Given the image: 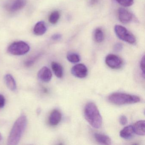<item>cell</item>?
I'll use <instances>...</instances> for the list:
<instances>
[{"instance_id":"obj_1","label":"cell","mask_w":145,"mask_h":145,"mask_svg":"<svg viewBox=\"0 0 145 145\" xmlns=\"http://www.w3.org/2000/svg\"><path fill=\"white\" fill-rule=\"evenodd\" d=\"M27 120L24 114L21 115L14 123L11 130L7 140L9 145H17L25 131Z\"/></svg>"},{"instance_id":"obj_2","label":"cell","mask_w":145,"mask_h":145,"mask_svg":"<svg viewBox=\"0 0 145 145\" xmlns=\"http://www.w3.org/2000/svg\"><path fill=\"white\" fill-rule=\"evenodd\" d=\"M84 115L86 121L95 129H99L102 125V118L96 105L92 102L86 104Z\"/></svg>"},{"instance_id":"obj_3","label":"cell","mask_w":145,"mask_h":145,"mask_svg":"<svg viewBox=\"0 0 145 145\" xmlns=\"http://www.w3.org/2000/svg\"><path fill=\"white\" fill-rule=\"evenodd\" d=\"M110 102L117 105L137 103L140 101V98L137 96L121 92H115L108 96Z\"/></svg>"},{"instance_id":"obj_4","label":"cell","mask_w":145,"mask_h":145,"mask_svg":"<svg viewBox=\"0 0 145 145\" xmlns=\"http://www.w3.org/2000/svg\"><path fill=\"white\" fill-rule=\"evenodd\" d=\"M30 47L26 42L17 41L12 44L8 48L9 53L14 56H22L29 52Z\"/></svg>"},{"instance_id":"obj_5","label":"cell","mask_w":145,"mask_h":145,"mask_svg":"<svg viewBox=\"0 0 145 145\" xmlns=\"http://www.w3.org/2000/svg\"><path fill=\"white\" fill-rule=\"evenodd\" d=\"M114 29L116 35L120 39L130 44L135 43V37L124 27L120 25H115Z\"/></svg>"},{"instance_id":"obj_6","label":"cell","mask_w":145,"mask_h":145,"mask_svg":"<svg viewBox=\"0 0 145 145\" xmlns=\"http://www.w3.org/2000/svg\"><path fill=\"white\" fill-rule=\"evenodd\" d=\"M106 64L109 67L113 69L119 68L122 66V61L118 56L113 54H109L105 59Z\"/></svg>"},{"instance_id":"obj_7","label":"cell","mask_w":145,"mask_h":145,"mask_svg":"<svg viewBox=\"0 0 145 145\" xmlns=\"http://www.w3.org/2000/svg\"><path fill=\"white\" fill-rule=\"evenodd\" d=\"M72 74L78 78H85L88 74V69L85 65L81 63L78 64L73 67L71 70Z\"/></svg>"},{"instance_id":"obj_8","label":"cell","mask_w":145,"mask_h":145,"mask_svg":"<svg viewBox=\"0 0 145 145\" xmlns=\"http://www.w3.org/2000/svg\"><path fill=\"white\" fill-rule=\"evenodd\" d=\"M119 20L123 24H128L133 19V15L128 10L120 8L118 10Z\"/></svg>"},{"instance_id":"obj_9","label":"cell","mask_w":145,"mask_h":145,"mask_svg":"<svg viewBox=\"0 0 145 145\" xmlns=\"http://www.w3.org/2000/svg\"><path fill=\"white\" fill-rule=\"evenodd\" d=\"M38 78L44 82L50 81L52 78V73L49 68L44 67L41 69L38 72Z\"/></svg>"},{"instance_id":"obj_10","label":"cell","mask_w":145,"mask_h":145,"mask_svg":"<svg viewBox=\"0 0 145 145\" xmlns=\"http://www.w3.org/2000/svg\"><path fill=\"white\" fill-rule=\"evenodd\" d=\"M62 118L61 113L57 109L52 111L49 117V123L52 126L57 125L61 122Z\"/></svg>"},{"instance_id":"obj_11","label":"cell","mask_w":145,"mask_h":145,"mask_svg":"<svg viewBox=\"0 0 145 145\" xmlns=\"http://www.w3.org/2000/svg\"><path fill=\"white\" fill-rule=\"evenodd\" d=\"M134 133L139 135L144 136L145 135V121L139 120L136 122L132 125Z\"/></svg>"},{"instance_id":"obj_12","label":"cell","mask_w":145,"mask_h":145,"mask_svg":"<svg viewBox=\"0 0 145 145\" xmlns=\"http://www.w3.org/2000/svg\"><path fill=\"white\" fill-rule=\"evenodd\" d=\"M5 80L7 87L12 91H15L17 89L16 83L15 79L11 74H6L5 76Z\"/></svg>"},{"instance_id":"obj_13","label":"cell","mask_w":145,"mask_h":145,"mask_svg":"<svg viewBox=\"0 0 145 145\" xmlns=\"http://www.w3.org/2000/svg\"><path fill=\"white\" fill-rule=\"evenodd\" d=\"M97 142L103 145H111V140L108 136L100 133H95L94 135Z\"/></svg>"},{"instance_id":"obj_14","label":"cell","mask_w":145,"mask_h":145,"mask_svg":"<svg viewBox=\"0 0 145 145\" xmlns=\"http://www.w3.org/2000/svg\"><path fill=\"white\" fill-rule=\"evenodd\" d=\"M134 131L132 125H129L124 128L120 133V135L125 139H130L133 136Z\"/></svg>"},{"instance_id":"obj_15","label":"cell","mask_w":145,"mask_h":145,"mask_svg":"<svg viewBox=\"0 0 145 145\" xmlns=\"http://www.w3.org/2000/svg\"><path fill=\"white\" fill-rule=\"evenodd\" d=\"M47 29L45 24L43 22L37 23L34 28V33L37 35H42L45 33Z\"/></svg>"},{"instance_id":"obj_16","label":"cell","mask_w":145,"mask_h":145,"mask_svg":"<svg viewBox=\"0 0 145 145\" xmlns=\"http://www.w3.org/2000/svg\"><path fill=\"white\" fill-rule=\"evenodd\" d=\"M25 5V0H15L10 6V10L11 11H16L23 8Z\"/></svg>"},{"instance_id":"obj_17","label":"cell","mask_w":145,"mask_h":145,"mask_svg":"<svg viewBox=\"0 0 145 145\" xmlns=\"http://www.w3.org/2000/svg\"><path fill=\"white\" fill-rule=\"evenodd\" d=\"M52 70L57 77L61 78L63 75V69L61 64L56 62H53L51 64Z\"/></svg>"},{"instance_id":"obj_18","label":"cell","mask_w":145,"mask_h":145,"mask_svg":"<svg viewBox=\"0 0 145 145\" xmlns=\"http://www.w3.org/2000/svg\"><path fill=\"white\" fill-rule=\"evenodd\" d=\"M94 38L97 43H100L103 41L104 39V34L101 29L97 28L95 30Z\"/></svg>"},{"instance_id":"obj_19","label":"cell","mask_w":145,"mask_h":145,"mask_svg":"<svg viewBox=\"0 0 145 145\" xmlns=\"http://www.w3.org/2000/svg\"><path fill=\"white\" fill-rule=\"evenodd\" d=\"M60 17V14L59 12L55 11L53 12L49 17V22L52 24H56L58 22Z\"/></svg>"},{"instance_id":"obj_20","label":"cell","mask_w":145,"mask_h":145,"mask_svg":"<svg viewBox=\"0 0 145 145\" xmlns=\"http://www.w3.org/2000/svg\"><path fill=\"white\" fill-rule=\"evenodd\" d=\"M67 57L69 61L72 63H77L80 61L79 56L76 53H69Z\"/></svg>"},{"instance_id":"obj_21","label":"cell","mask_w":145,"mask_h":145,"mask_svg":"<svg viewBox=\"0 0 145 145\" xmlns=\"http://www.w3.org/2000/svg\"><path fill=\"white\" fill-rule=\"evenodd\" d=\"M40 56V54H39L29 58L28 59H27V60L25 61V66L27 67H30L32 66L33 64H34L39 59Z\"/></svg>"},{"instance_id":"obj_22","label":"cell","mask_w":145,"mask_h":145,"mask_svg":"<svg viewBox=\"0 0 145 145\" xmlns=\"http://www.w3.org/2000/svg\"><path fill=\"white\" fill-rule=\"evenodd\" d=\"M116 1L125 7L131 6L134 4V0H116Z\"/></svg>"},{"instance_id":"obj_23","label":"cell","mask_w":145,"mask_h":145,"mask_svg":"<svg viewBox=\"0 0 145 145\" xmlns=\"http://www.w3.org/2000/svg\"><path fill=\"white\" fill-rule=\"evenodd\" d=\"M140 67L142 73L143 78L145 77V56H143L140 63Z\"/></svg>"},{"instance_id":"obj_24","label":"cell","mask_w":145,"mask_h":145,"mask_svg":"<svg viewBox=\"0 0 145 145\" xmlns=\"http://www.w3.org/2000/svg\"><path fill=\"white\" fill-rule=\"evenodd\" d=\"M119 122L120 124L122 125H125L127 124L128 123V119H127V117L125 115H122L120 116L119 118Z\"/></svg>"},{"instance_id":"obj_25","label":"cell","mask_w":145,"mask_h":145,"mask_svg":"<svg viewBox=\"0 0 145 145\" xmlns=\"http://www.w3.org/2000/svg\"><path fill=\"white\" fill-rule=\"evenodd\" d=\"M123 48V45L120 43H117L114 45V50L117 52L121 51Z\"/></svg>"},{"instance_id":"obj_26","label":"cell","mask_w":145,"mask_h":145,"mask_svg":"<svg viewBox=\"0 0 145 145\" xmlns=\"http://www.w3.org/2000/svg\"><path fill=\"white\" fill-rule=\"evenodd\" d=\"M5 104V99L4 96L0 94V108H2Z\"/></svg>"},{"instance_id":"obj_27","label":"cell","mask_w":145,"mask_h":145,"mask_svg":"<svg viewBox=\"0 0 145 145\" xmlns=\"http://www.w3.org/2000/svg\"><path fill=\"white\" fill-rule=\"evenodd\" d=\"M62 38V35L59 34H56L52 35V39L54 40H58L61 39Z\"/></svg>"},{"instance_id":"obj_28","label":"cell","mask_w":145,"mask_h":145,"mask_svg":"<svg viewBox=\"0 0 145 145\" xmlns=\"http://www.w3.org/2000/svg\"><path fill=\"white\" fill-rule=\"evenodd\" d=\"M2 135H1V133H0V141H1V140H2Z\"/></svg>"},{"instance_id":"obj_29","label":"cell","mask_w":145,"mask_h":145,"mask_svg":"<svg viewBox=\"0 0 145 145\" xmlns=\"http://www.w3.org/2000/svg\"><path fill=\"white\" fill-rule=\"evenodd\" d=\"M97 1V0H92V4H94V3H95V2L96 1Z\"/></svg>"}]
</instances>
